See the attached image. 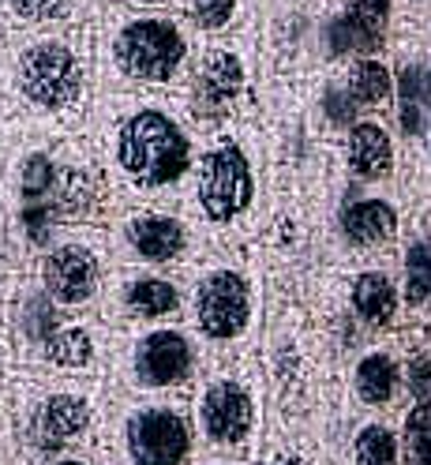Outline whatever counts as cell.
<instances>
[{"instance_id": "obj_1", "label": "cell", "mask_w": 431, "mask_h": 465, "mask_svg": "<svg viewBox=\"0 0 431 465\" xmlns=\"http://www.w3.org/2000/svg\"><path fill=\"white\" fill-rule=\"evenodd\" d=\"M86 135L109 184L135 199H165L191 184L199 128L181 98L98 94Z\"/></svg>"}, {"instance_id": "obj_2", "label": "cell", "mask_w": 431, "mask_h": 465, "mask_svg": "<svg viewBox=\"0 0 431 465\" xmlns=\"http://www.w3.org/2000/svg\"><path fill=\"white\" fill-rule=\"evenodd\" d=\"M98 102L94 23L79 31L0 38L5 124L42 135H83Z\"/></svg>"}, {"instance_id": "obj_3", "label": "cell", "mask_w": 431, "mask_h": 465, "mask_svg": "<svg viewBox=\"0 0 431 465\" xmlns=\"http://www.w3.org/2000/svg\"><path fill=\"white\" fill-rule=\"evenodd\" d=\"M12 128V192L26 244L49 252L56 225L86 222L105 211L113 184L91 135H42Z\"/></svg>"}, {"instance_id": "obj_4", "label": "cell", "mask_w": 431, "mask_h": 465, "mask_svg": "<svg viewBox=\"0 0 431 465\" xmlns=\"http://www.w3.org/2000/svg\"><path fill=\"white\" fill-rule=\"evenodd\" d=\"M199 38L181 12L105 8L94 19L98 94L181 98L199 56Z\"/></svg>"}, {"instance_id": "obj_5", "label": "cell", "mask_w": 431, "mask_h": 465, "mask_svg": "<svg viewBox=\"0 0 431 465\" xmlns=\"http://www.w3.org/2000/svg\"><path fill=\"white\" fill-rule=\"evenodd\" d=\"M259 195L255 181V162L244 147V139L233 128H214L199 143V158L191 173V199L195 211L207 225L229 229L237 225Z\"/></svg>"}, {"instance_id": "obj_6", "label": "cell", "mask_w": 431, "mask_h": 465, "mask_svg": "<svg viewBox=\"0 0 431 465\" xmlns=\"http://www.w3.org/2000/svg\"><path fill=\"white\" fill-rule=\"evenodd\" d=\"M251 94V61L233 38H203L195 56V68L188 79V91L181 94L195 128H225L237 116V109Z\"/></svg>"}, {"instance_id": "obj_7", "label": "cell", "mask_w": 431, "mask_h": 465, "mask_svg": "<svg viewBox=\"0 0 431 465\" xmlns=\"http://www.w3.org/2000/svg\"><path fill=\"white\" fill-rule=\"evenodd\" d=\"M251 282L237 267H211L191 285V323L203 341L229 345L244 338L251 327Z\"/></svg>"}, {"instance_id": "obj_8", "label": "cell", "mask_w": 431, "mask_h": 465, "mask_svg": "<svg viewBox=\"0 0 431 465\" xmlns=\"http://www.w3.org/2000/svg\"><path fill=\"white\" fill-rule=\"evenodd\" d=\"M128 375L142 391H172L195 375V341L181 327H151L128 341Z\"/></svg>"}, {"instance_id": "obj_9", "label": "cell", "mask_w": 431, "mask_h": 465, "mask_svg": "<svg viewBox=\"0 0 431 465\" xmlns=\"http://www.w3.org/2000/svg\"><path fill=\"white\" fill-rule=\"evenodd\" d=\"M102 278H105L102 255L83 241L49 244V252L42 255V267H38V285L61 312L94 304L102 293Z\"/></svg>"}, {"instance_id": "obj_10", "label": "cell", "mask_w": 431, "mask_h": 465, "mask_svg": "<svg viewBox=\"0 0 431 465\" xmlns=\"http://www.w3.org/2000/svg\"><path fill=\"white\" fill-rule=\"evenodd\" d=\"M394 15V0H345L323 23V49L330 61H360L379 56L387 42V26Z\"/></svg>"}, {"instance_id": "obj_11", "label": "cell", "mask_w": 431, "mask_h": 465, "mask_svg": "<svg viewBox=\"0 0 431 465\" xmlns=\"http://www.w3.org/2000/svg\"><path fill=\"white\" fill-rule=\"evenodd\" d=\"M121 248L132 263L169 267L188 255L191 229L181 214H169L158 207H142L121 218Z\"/></svg>"}, {"instance_id": "obj_12", "label": "cell", "mask_w": 431, "mask_h": 465, "mask_svg": "<svg viewBox=\"0 0 431 465\" xmlns=\"http://www.w3.org/2000/svg\"><path fill=\"white\" fill-rule=\"evenodd\" d=\"M124 443L135 465H184L191 431L188 420L169 405H139L128 417Z\"/></svg>"}, {"instance_id": "obj_13", "label": "cell", "mask_w": 431, "mask_h": 465, "mask_svg": "<svg viewBox=\"0 0 431 465\" xmlns=\"http://www.w3.org/2000/svg\"><path fill=\"white\" fill-rule=\"evenodd\" d=\"M105 12V0H0V38L79 31Z\"/></svg>"}, {"instance_id": "obj_14", "label": "cell", "mask_w": 431, "mask_h": 465, "mask_svg": "<svg viewBox=\"0 0 431 465\" xmlns=\"http://www.w3.org/2000/svg\"><path fill=\"white\" fill-rule=\"evenodd\" d=\"M199 424H203V435L211 443H221V447L244 443L255 424V401L248 387L229 380V375L211 380L203 394H199Z\"/></svg>"}, {"instance_id": "obj_15", "label": "cell", "mask_w": 431, "mask_h": 465, "mask_svg": "<svg viewBox=\"0 0 431 465\" xmlns=\"http://www.w3.org/2000/svg\"><path fill=\"white\" fill-rule=\"evenodd\" d=\"M94 420V405L86 394L79 391H49L38 405L31 420H26V435H31V443L45 454H56L64 450L68 443H75L79 435L91 428Z\"/></svg>"}, {"instance_id": "obj_16", "label": "cell", "mask_w": 431, "mask_h": 465, "mask_svg": "<svg viewBox=\"0 0 431 465\" xmlns=\"http://www.w3.org/2000/svg\"><path fill=\"white\" fill-rule=\"evenodd\" d=\"M117 304L128 319L162 323V319L177 315L184 308V293H181V285L165 274H128L117 289Z\"/></svg>"}, {"instance_id": "obj_17", "label": "cell", "mask_w": 431, "mask_h": 465, "mask_svg": "<svg viewBox=\"0 0 431 465\" xmlns=\"http://www.w3.org/2000/svg\"><path fill=\"white\" fill-rule=\"evenodd\" d=\"M345 162L360 181H383L394 173V139L379 121H360L345 132Z\"/></svg>"}, {"instance_id": "obj_18", "label": "cell", "mask_w": 431, "mask_h": 465, "mask_svg": "<svg viewBox=\"0 0 431 465\" xmlns=\"http://www.w3.org/2000/svg\"><path fill=\"white\" fill-rule=\"evenodd\" d=\"M397 232V211L390 207L387 199L376 195H364L353 199L341 207V237L349 241L353 248H376L387 244Z\"/></svg>"}, {"instance_id": "obj_19", "label": "cell", "mask_w": 431, "mask_h": 465, "mask_svg": "<svg viewBox=\"0 0 431 465\" xmlns=\"http://www.w3.org/2000/svg\"><path fill=\"white\" fill-rule=\"evenodd\" d=\"M38 357L56 371H91L98 364V334L86 323H61V331L38 349Z\"/></svg>"}, {"instance_id": "obj_20", "label": "cell", "mask_w": 431, "mask_h": 465, "mask_svg": "<svg viewBox=\"0 0 431 465\" xmlns=\"http://www.w3.org/2000/svg\"><path fill=\"white\" fill-rule=\"evenodd\" d=\"M341 83H345V91H349V98L357 102L360 113H371V109H379V105H387L394 98V72L379 61V56H360V61H349Z\"/></svg>"}, {"instance_id": "obj_21", "label": "cell", "mask_w": 431, "mask_h": 465, "mask_svg": "<svg viewBox=\"0 0 431 465\" xmlns=\"http://www.w3.org/2000/svg\"><path fill=\"white\" fill-rule=\"evenodd\" d=\"M424 68L420 61H406L394 72V102H397V128L406 139H424L427 116H424Z\"/></svg>"}, {"instance_id": "obj_22", "label": "cell", "mask_w": 431, "mask_h": 465, "mask_svg": "<svg viewBox=\"0 0 431 465\" xmlns=\"http://www.w3.org/2000/svg\"><path fill=\"white\" fill-rule=\"evenodd\" d=\"M349 301H353V312L364 319L367 327H387L397 315V289L383 271L357 274L353 289H349Z\"/></svg>"}, {"instance_id": "obj_23", "label": "cell", "mask_w": 431, "mask_h": 465, "mask_svg": "<svg viewBox=\"0 0 431 465\" xmlns=\"http://www.w3.org/2000/svg\"><path fill=\"white\" fill-rule=\"evenodd\" d=\"M177 12L191 23L199 38H233L248 12V0H181Z\"/></svg>"}, {"instance_id": "obj_24", "label": "cell", "mask_w": 431, "mask_h": 465, "mask_svg": "<svg viewBox=\"0 0 431 465\" xmlns=\"http://www.w3.org/2000/svg\"><path fill=\"white\" fill-rule=\"evenodd\" d=\"M397 383H401V368L390 353H367L353 371V387L364 405H387L397 394Z\"/></svg>"}, {"instance_id": "obj_25", "label": "cell", "mask_w": 431, "mask_h": 465, "mask_svg": "<svg viewBox=\"0 0 431 465\" xmlns=\"http://www.w3.org/2000/svg\"><path fill=\"white\" fill-rule=\"evenodd\" d=\"M61 308H56L49 297H45V289L38 285L34 293H26L23 297V304H19V312H15V331H19V338L31 345V349H42L56 331H61Z\"/></svg>"}, {"instance_id": "obj_26", "label": "cell", "mask_w": 431, "mask_h": 465, "mask_svg": "<svg viewBox=\"0 0 431 465\" xmlns=\"http://www.w3.org/2000/svg\"><path fill=\"white\" fill-rule=\"evenodd\" d=\"M401 458L406 465H431V398L416 401L401 428Z\"/></svg>"}, {"instance_id": "obj_27", "label": "cell", "mask_w": 431, "mask_h": 465, "mask_svg": "<svg viewBox=\"0 0 431 465\" xmlns=\"http://www.w3.org/2000/svg\"><path fill=\"white\" fill-rule=\"evenodd\" d=\"M431 301V241H413L406 248V304L420 308Z\"/></svg>"}, {"instance_id": "obj_28", "label": "cell", "mask_w": 431, "mask_h": 465, "mask_svg": "<svg viewBox=\"0 0 431 465\" xmlns=\"http://www.w3.org/2000/svg\"><path fill=\"white\" fill-rule=\"evenodd\" d=\"M397 440L383 424H364L353 440V458L357 465H397Z\"/></svg>"}, {"instance_id": "obj_29", "label": "cell", "mask_w": 431, "mask_h": 465, "mask_svg": "<svg viewBox=\"0 0 431 465\" xmlns=\"http://www.w3.org/2000/svg\"><path fill=\"white\" fill-rule=\"evenodd\" d=\"M319 109H323V116H327V124H334V128H341V132H349L353 124H360V109H357V102L349 98V91H345L341 79L330 83L327 91H323Z\"/></svg>"}, {"instance_id": "obj_30", "label": "cell", "mask_w": 431, "mask_h": 465, "mask_svg": "<svg viewBox=\"0 0 431 465\" xmlns=\"http://www.w3.org/2000/svg\"><path fill=\"white\" fill-rule=\"evenodd\" d=\"M409 391H413L420 401L431 398V361H427V357L409 361Z\"/></svg>"}, {"instance_id": "obj_31", "label": "cell", "mask_w": 431, "mask_h": 465, "mask_svg": "<svg viewBox=\"0 0 431 465\" xmlns=\"http://www.w3.org/2000/svg\"><path fill=\"white\" fill-rule=\"evenodd\" d=\"M105 8H128V12H177L181 0H105Z\"/></svg>"}, {"instance_id": "obj_32", "label": "cell", "mask_w": 431, "mask_h": 465, "mask_svg": "<svg viewBox=\"0 0 431 465\" xmlns=\"http://www.w3.org/2000/svg\"><path fill=\"white\" fill-rule=\"evenodd\" d=\"M424 116H427V132H424V139H431V64L424 68Z\"/></svg>"}, {"instance_id": "obj_33", "label": "cell", "mask_w": 431, "mask_h": 465, "mask_svg": "<svg viewBox=\"0 0 431 465\" xmlns=\"http://www.w3.org/2000/svg\"><path fill=\"white\" fill-rule=\"evenodd\" d=\"M274 465H300V458H293V454H285V458H278Z\"/></svg>"}, {"instance_id": "obj_34", "label": "cell", "mask_w": 431, "mask_h": 465, "mask_svg": "<svg viewBox=\"0 0 431 465\" xmlns=\"http://www.w3.org/2000/svg\"><path fill=\"white\" fill-rule=\"evenodd\" d=\"M56 465H91V461H83V458H68V461H56Z\"/></svg>"}, {"instance_id": "obj_35", "label": "cell", "mask_w": 431, "mask_h": 465, "mask_svg": "<svg viewBox=\"0 0 431 465\" xmlns=\"http://www.w3.org/2000/svg\"><path fill=\"white\" fill-rule=\"evenodd\" d=\"M0 124H5V105H0Z\"/></svg>"}]
</instances>
